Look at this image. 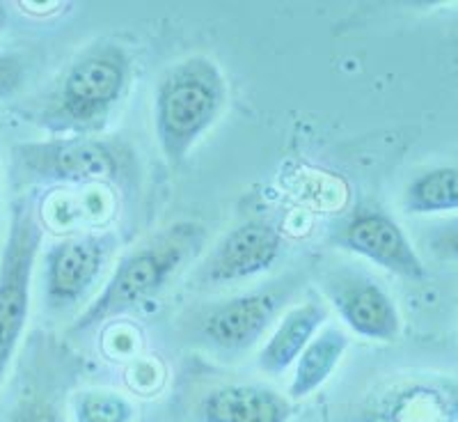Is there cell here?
Here are the masks:
<instances>
[{"label": "cell", "instance_id": "6da1fadb", "mask_svg": "<svg viewBox=\"0 0 458 422\" xmlns=\"http://www.w3.org/2000/svg\"><path fill=\"white\" fill-rule=\"evenodd\" d=\"M133 60L122 44L97 39L64 65L26 108L30 125L51 138H97L129 97Z\"/></svg>", "mask_w": 458, "mask_h": 422}, {"label": "cell", "instance_id": "7a4b0ae2", "mask_svg": "<svg viewBox=\"0 0 458 422\" xmlns=\"http://www.w3.org/2000/svg\"><path fill=\"white\" fill-rule=\"evenodd\" d=\"M207 239V228L198 220H177L142 239L122 255L101 292L73 322V333H88L157 298L204 251Z\"/></svg>", "mask_w": 458, "mask_h": 422}, {"label": "cell", "instance_id": "3957f363", "mask_svg": "<svg viewBox=\"0 0 458 422\" xmlns=\"http://www.w3.org/2000/svg\"><path fill=\"white\" fill-rule=\"evenodd\" d=\"M227 97V79L214 57H182L161 73L154 90V133L172 168L183 166L220 120Z\"/></svg>", "mask_w": 458, "mask_h": 422}, {"label": "cell", "instance_id": "277c9868", "mask_svg": "<svg viewBox=\"0 0 458 422\" xmlns=\"http://www.w3.org/2000/svg\"><path fill=\"white\" fill-rule=\"evenodd\" d=\"M12 172L26 186H89L108 184L122 191L136 186V154L110 138H47L19 142Z\"/></svg>", "mask_w": 458, "mask_h": 422}, {"label": "cell", "instance_id": "5b68a950", "mask_svg": "<svg viewBox=\"0 0 458 422\" xmlns=\"http://www.w3.org/2000/svg\"><path fill=\"white\" fill-rule=\"evenodd\" d=\"M44 228L39 204L26 195L12 204L5 244L0 251V391L30 317V289Z\"/></svg>", "mask_w": 458, "mask_h": 422}, {"label": "cell", "instance_id": "8992f818", "mask_svg": "<svg viewBox=\"0 0 458 422\" xmlns=\"http://www.w3.org/2000/svg\"><path fill=\"white\" fill-rule=\"evenodd\" d=\"M339 422H458V376H386L344 407Z\"/></svg>", "mask_w": 458, "mask_h": 422}, {"label": "cell", "instance_id": "52a82bcc", "mask_svg": "<svg viewBox=\"0 0 458 422\" xmlns=\"http://www.w3.org/2000/svg\"><path fill=\"white\" fill-rule=\"evenodd\" d=\"M120 237L114 232H85L48 245L42 262V297L48 313L76 310L99 285L113 262Z\"/></svg>", "mask_w": 458, "mask_h": 422}, {"label": "cell", "instance_id": "ba28073f", "mask_svg": "<svg viewBox=\"0 0 458 422\" xmlns=\"http://www.w3.org/2000/svg\"><path fill=\"white\" fill-rule=\"evenodd\" d=\"M296 292L293 280H276L207 306L198 314V335L208 349L236 356L255 347Z\"/></svg>", "mask_w": 458, "mask_h": 422}, {"label": "cell", "instance_id": "9c48e42d", "mask_svg": "<svg viewBox=\"0 0 458 422\" xmlns=\"http://www.w3.org/2000/svg\"><path fill=\"white\" fill-rule=\"evenodd\" d=\"M321 292L355 335L392 342L401 333V313L383 282L355 266L323 273Z\"/></svg>", "mask_w": 458, "mask_h": 422}, {"label": "cell", "instance_id": "30bf717a", "mask_svg": "<svg viewBox=\"0 0 458 422\" xmlns=\"http://www.w3.org/2000/svg\"><path fill=\"white\" fill-rule=\"evenodd\" d=\"M333 241L344 251L365 257L367 262L399 278H406V280L427 278V266L422 257L408 239L403 228L386 209L371 207V204L355 207L333 229Z\"/></svg>", "mask_w": 458, "mask_h": 422}, {"label": "cell", "instance_id": "8fae6325", "mask_svg": "<svg viewBox=\"0 0 458 422\" xmlns=\"http://www.w3.org/2000/svg\"><path fill=\"white\" fill-rule=\"evenodd\" d=\"M280 229L268 220H245L227 229L195 269L199 287L234 285L268 273L282 255Z\"/></svg>", "mask_w": 458, "mask_h": 422}, {"label": "cell", "instance_id": "7c38bea8", "mask_svg": "<svg viewBox=\"0 0 458 422\" xmlns=\"http://www.w3.org/2000/svg\"><path fill=\"white\" fill-rule=\"evenodd\" d=\"M328 314V306L318 297H310L286 308L257 354L259 370L271 376L289 370L302 349L308 347L310 340L326 326Z\"/></svg>", "mask_w": 458, "mask_h": 422}, {"label": "cell", "instance_id": "4fadbf2b", "mask_svg": "<svg viewBox=\"0 0 458 422\" xmlns=\"http://www.w3.org/2000/svg\"><path fill=\"white\" fill-rule=\"evenodd\" d=\"M292 400L264 383H227L199 401L202 422H289Z\"/></svg>", "mask_w": 458, "mask_h": 422}, {"label": "cell", "instance_id": "5bb4252c", "mask_svg": "<svg viewBox=\"0 0 458 422\" xmlns=\"http://www.w3.org/2000/svg\"><path fill=\"white\" fill-rule=\"evenodd\" d=\"M346 349H349V335L344 333V329L337 323H326L293 363L296 370H293L292 386H289V397L305 400L317 392L337 370Z\"/></svg>", "mask_w": 458, "mask_h": 422}, {"label": "cell", "instance_id": "9a60e30c", "mask_svg": "<svg viewBox=\"0 0 458 422\" xmlns=\"http://www.w3.org/2000/svg\"><path fill=\"white\" fill-rule=\"evenodd\" d=\"M401 207L412 216L458 211V166H437L420 172L408 182Z\"/></svg>", "mask_w": 458, "mask_h": 422}, {"label": "cell", "instance_id": "2e32d148", "mask_svg": "<svg viewBox=\"0 0 458 422\" xmlns=\"http://www.w3.org/2000/svg\"><path fill=\"white\" fill-rule=\"evenodd\" d=\"M73 422H133L136 409L117 391L108 388H83L69 400Z\"/></svg>", "mask_w": 458, "mask_h": 422}, {"label": "cell", "instance_id": "e0dca14e", "mask_svg": "<svg viewBox=\"0 0 458 422\" xmlns=\"http://www.w3.org/2000/svg\"><path fill=\"white\" fill-rule=\"evenodd\" d=\"M424 245L436 260L458 264V216L433 223L424 235Z\"/></svg>", "mask_w": 458, "mask_h": 422}, {"label": "cell", "instance_id": "ac0fdd59", "mask_svg": "<svg viewBox=\"0 0 458 422\" xmlns=\"http://www.w3.org/2000/svg\"><path fill=\"white\" fill-rule=\"evenodd\" d=\"M7 422H67L64 420L63 411L53 404L51 400H44V397L28 395L19 400L14 409L10 413V420Z\"/></svg>", "mask_w": 458, "mask_h": 422}, {"label": "cell", "instance_id": "d6986e66", "mask_svg": "<svg viewBox=\"0 0 458 422\" xmlns=\"http://www.w3.org/2000/svg\"><path fill=\"white\" fill-rule=\"evenodd\" d=\"M28 63L21 53H0V101L12 99L23 88Z\"/></svg>", "mask_w": 458, "mask_h": 422}, {"label": "cell", "instance_id": "ffe728a7", "mask_svg": "<svg viewBox=\"0 0 458 422\" xmlns=\"http://www.w3.org/2000/svg\"><path fill=\"white\" fill-rule=\"evenodd\" d=\"M7 22H10V10H7L5 3H0V32L5 30Z\"/></svg>", "mask_w": 458, "mask_h": 422}, {"label": "cell", "instance_id": "44dd1931", "mask_svg": "<svg viewBox=\"0 0 458 422\" xmlns=\"http://www.w3.org/2000/svg\"><path fill=\"white\" fill-rule=\"evenodd\" d=\"M0 237H3V186H0Z\"/></svg>", "mask_w": 458, "mask_h": 422}]
</instances>
